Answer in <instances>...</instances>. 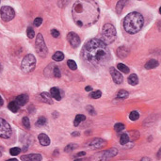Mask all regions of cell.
I'll return each instance as SVG.
<instances>
[{
  "label": "cell",
  "instance_id": "cell-1",
  "mask_svg": "<svg viewBox=\"0 0 161 161\" xmlns=\"http://www.w3.org/2000/svg\"><path fill=\"white\" fill-rule=\"evenodd\" d=\"M83 58L93 66H103L110 59V52L107 44L99 39L87 41L82 49Z\"/></svg>",
  "mask_w": 161,
  "mask_h": 161
},
{
  "label": "cell",
  "instance_id": "cell-2",
  "mask_svg": "<svg viewBox=\"0 0 161 161\" xmlns=\"http://www.w3.org/2000/svg\"><path fill=\"white\" fill-rule=\"evenodd\" d=\"M144 19L139 12H131L124 19V29L129 34H136L142 29Z\"/></svg>",
  "mask_w": 161,
  "mask_h": 161
},
{
  "label": "cell",
  "instance_id": "cell-3",
  "mask_svg": "<svg viewBox=\"0 0 161 161\" xmlns=\"http://www.w3.org/2000/svg\"><path fill=\"white\" fill-rule=\"evenodd\" d=\"M117 32L115 27L111 24H106L103 26L102 30V39L106 44H110L116 40Z\"/></svg>",
  "mask_w": 161,
  "mask_h": 161
},
{
  "label": "cell",
  "instance_id": "cell-4",
  "mask_svg": "<svg viewBox=\"0 0 161 161\" xmlns=\"http://www.w3.org/2000/svg\"><path fill=\"white\" fill-rule=\"evenodd\" d=\"M35 66H36V58L32 54H29L23 58L21 69L24 73H30L35 69Z\"/></svg>",
  "mask_w": 161,
  "mask_h": 161
},
{
  "label": "cell",
  "instance_id": "cell-5",
  "mask_svg": "<svg viewBox=\"0 0 161 161\" xmlns=\"http://www.w3.org/2000/svg\"><path fill=\"white\" fill-rule=\"evenodd\" d=\"M118 154V150L116 148H110L106 151L95 154L92 157V161H107L111 157H114Z\"/></svg>",
  "mask_w": 161,
  "mask_h": 161
},
{
  "label": "cell",
  "instance_id": "cell-6",
  "mask_svg": "<svg viewBox=\"0 0 161 161\" xmlns=\"http://www.w3.org/2000/svg\"><path fill=\"white\" fill-rule=\"evenodd\" d=\"M35 48H36L37 53L39 54L40 57L45 58L47 56L48 49H47L46 44H45V43H44L43 35H41V33L37 35L36 41H35Z\"/></svg>",
  "mask_w": 161,
  "mask_h": 161
},
{
  "label": "cell",
  "instance_id": "cell-7",
  "mask_svg": "<svg viewBox=\"0 0 161 161\" xmlns=\"http://www.w3.org/2000/svg\"><path fill=\"white\" fill-rule=\"evenodd\" d=\"M12 127L4 119L0 118V138L9 139L12 136Z\"/></svg>",
  "mask_w": 161,
  "mask_h": 161
},
{
  "label": "cell",
  "instance_id": "cell-8",
  "mask_svg": "<svg viewBox=\"0 0 161 161\" xmlns=\"http://www.w3.org/2000/svg\"><path fill=\"white\" fill-rule=\"evenodd\" d=\"M0 15H1V18L5 22H9V21L12 20L15 16V12L12 7L9 6H4L2 7L1 10H0Z\"/></svg>",
  "mask_w": 161,
  "mask_h": 161
},
{
  "label": "cell",
  "instance_id": "cell-9",
  "mask_svg": "<svg viewBox=\"0 0 161 161\" xmlns=\"http://www.w3.org/2000/svg\"><path fill=\"white\" fill-rule=\"evenodd\" d=\"M109 73H110V75H111V77H112L113 79V81L116 83V84H122V81H124V76L122 75V73L118 71L117 69H115V68H110L109 69Z\"/></svg>",
  "mask_w": 161,
  "mask_h": 161
},
{
  "label": "cell",
  "instance_id": "cell-10",
  "mask_svg": "<svg viewBox=\"0 0 161 161\" xmlns=\"http://www.w3.org/2000/svg\"><path fill=\"white\" fill-rule=\"evenodd\" d=\"M67 38H68V41L70 44L72 45L73 47H77L78 45L80 44V38L79 36L75 32H70L67 35Z\"/></svg>",
  "mask_w": 161,
  "mask_h": 161
},
{
  "label": "cell",
  "instance_id": "cell-11",
  "mask_svg": "<svg viewBox=\"0 0 161 161\" xmlns=\"http://www.w3.org/2000/svg\"><path fill=\"white\" fill-rule=\"evenodd\" d=\"M105 145H106V141L102 139H93L87 144V146L92 149H100Z\"/></svg>",
  "mask_w": 161,
  "mask_h": 161
},
{
  "label": "cell",
  "instance_id": "cell-12",
  "mask_svg": "<svg viewBox=\"0 0 161 161\" xmlns=\"http://www.w3.org/2000/svg\"><path fill=\"white\" fill-rule=\"evenodd\" d=\"M41 156L40 154H30V155H24L21 156L23 161H41Z\"/></svg>",
  "mask_w": 161,
  "mask_h": 161
},
{
  "label": "cell",
  "instance_id": "cell-13",
  "mask_svg": "<svg viewBox=\"0 0 161 161\" xmlns=\"http://www.w3.org/2000/svg\"><path fill=\"white\" fill-rule=\"evenodd\" d=\"M15 102L19 107H23L29 102V96H27L26 94H21V95L16 97Z\"/></svg>",
  "mask_w": 161,
  "mask_h": 161
},
{
  "label": "cell",
  "instance_id": "cell-14",
  "mask_svg": "<svg viewBox=\"0 0 161 161\" xmlns=\"http://www.w3.org/2000/svg\"><path fill=\"white\" fill-rule=\"evenodd\" d=\"M38 139H39L40 143L43 146H48L50 144V139H49L46 134H43V133H41V134L38 136Z\"/></svg>",
  "mask_w": 161,
  "mask_h": 161
},
{
  "label": "cell",
  "instance_id": "cell-15",
  "mask_svg": "<svg viewBox=\"0 0 161 161\" xmlns=\"http://www.w3.org/2000/svg\"><path fill=\"white\" fill-rule=\"evenodd\" d=\"M128 54H129V51H128V49L126 47L122 46V47H119L117 49V55H118V57H120L121 58H126L128 56Z\"/></svg>",
  "mask_w": 161,
  "mask_h": 161
},
{
  "label": "cell",
  "instance_id": "cell-16",
  "mask_svg": "<svg viewBox=\"0 0 161 161\" xmlns=\"http://www.w3.org/2000/svg\"><path fill=\"white\" fill-rule=\"evenodd\" d=\"M50 93H51V96L53 98H55L57 101H60L61 100L60 92H59V90L58 88H52L50 90Z\"/></svg>",
  "mask_w": 161,
  "mask_h": 161
},
{
  "label": "cell",
  "instance_id": "cell-17",
  "mask_svg": "<svg viewBox=\"0 0 161 161\" xmlns=\"http://www.w3.org/2000/svg\"><path fill=\"white\" fill-rule=\"evenodd\" d=\"M41 101L44 103H46V104H50L52 105L53 104V101H52V98L50 96V94L47 93V92H43V93H41Z\"/></svg>",
  "mask_w": 161,
  "mask_h": 161
},
{
  "label": "cell",
  "instance_id": "cell-18",
  "mask_svg": "<svg viewBox=\"0 0 161 161\" xmlns=\"http://www.w3.org/2000/svg\"><path fill=\"white\" fill-rule=\"evenodd\" d=\"M158 61L156 60V59H150V60H148L146 62L145 64V68L147 70H150V69H154L158 66Z\"/></svg>",
  "mask_w": 161,
  "mask_h": 161
},
{
  "label": "cell",
  "instance_id": "cell-19",
  "mask_svg": "<svg viewBox=\"0 0 161 161\" xmlns=\"http://www.w3.org/2000/svg\"><path fill=\"white\" fill-rule=\"evenodd\" d=\"M128 83L130 84L132 86H136L137 84L139 83V78H138V75H135V73H132V75H129L128 77Z\"/></svg>",
  "mask_w": 161,
  "mask_h": 161
},
{
  "label": "cell",
  "instance_id": "cell-20",
  "mask_svg": "<svg viewBox=\"0 0 161 161\" xmlns=\"http://www.w3.org/2000/svg\"><path fill=\"white\" fill-rule=\"evenodd\" d=\"M85 120H86L85 115H83V114L76 115L75 118V121H73V125H75V126H78L80 122H82L83 121H85Z\"/></svg>",
  "mask_w": 161,
  "mask_h": 161
},
{
  "label": "cell",
  "instance_id": "cell-21",
  "mask_svg": "<svg viewBox=\"0 0 161 161\" xmlns=\"http://www.w3.org/2000/svg\"><path fill=\"white\" fill-rule=\"evenodd\" d=\"M128 96H129V93L126 92V90H119L118 93L116 94V98H117V99H122V100L126 99Z\"/></svg>",
  "mask_w": 161,
  "mask_h": 161
},
{
  "label": "cell",
  "instance_id": "cell-22",
  "mask_svg": "<svg viewBox=\"0 0 161 161\" xmlns=\"http://www.w3.org/2000/svg\"><path fill=\"white\" fill-rule=\"evenodd\" d=\"M52 58H53L55 61H58V62L62 61V60H63V58H64V54L62 53V52H60V51H58V52H56V53L53 55Z\"/></svg>",
  "mask_w": 161,
  "mask_h": 161
},
{
  "label": "cell",
  "instance_id": "cell-23",
  "mask_svg": "<svg viewBox=\"0 0 161 161\" xmlns=\"http://www.w3.org/2000/svg\"><path fill=\"white\" fill-rule=\"evenodd\" d=\"M8 107H9V109H10V111H12L13 113H16L17 111H18V109H19V106L16 104L15 101H12V102H10V103L9 104Z\"/></svg>",
  "mask_w": 161,
  "mask_h": 161
},
{
  "label": "cell",
  "instance_id": "cell-24",
  "mask_svg": "<svg viewBox=\"0 0 161 161\" xmlns=\"http://www.w3.org/2000/svg\"><path fill=\"white\" fill-rule=\"evenodd\" d=\"M126 3V1H124V0H121V1H119L116 5V12L118 14H121L122 12V8H124V4Z\"/></svg>",
  "mask_w": 161,
  "mask_h": 161
},
{
  "label": "cell",
  "instance_id": "cell-25",
  "mask_svg": "<svg viewBox=\"0 0 161 161\" xmlns=\"http://www.w3.org/2000/svg\"><path fill=\"white\" fill-rule=\"evenodd\" d=\"M117 68H118L119 71H121L122 73H129V68L127 67L126 65H124L122 63H119L117 65Z\"/></svg>",
  "mask_w": 161,
  "mask_h": 161
},
{
  "label": "cell",
  "instance_id": "cell-26",
  "mask_svg": "<svg viewBox=\"0 0 161 161\" xmlns=\"http://www.w3.org/2000/svg\"><path fill=\"white\" fill-rule=\"evenodd\" d=\"M129 141V137L127 134H122L120 137V143L122 145H125Z\"/></svg>",
  "mask_w": 161,
  "mask_h": 161
},
{
  "label": "cell",
  "instance_id": "cell-27",
  "mask_svg": "<svg viewBox=\"0 0 161 161\" xmlns=\"http://www.w3.org/2000/svg\"><path fill=\"white\" fill-rule=\"evenodd\" d=\"M46 122H47V120L44 117H40L36 122V126H43V125L46 124Z\"/></svg>",
  "mask_w": 161,
  "mask_h": 161
},
{
  "label": "cell",
  "instance_id": "cell-28",
  "mask_svg": "<svg viewBox=\"0 0 161 161\" xmlns=\"http://www.w3.org/2000/svg\"><path fill=\"white\" fill-rule=\"evenodd\" d=\"M139 118V113L138 111H132V112L129 114V119L131 121H137Z\"/></svg>",
  "mask_w": 161,
  "mask_h": 161
},
{
  "label": "cell",
  "instance_id": "cell-29",
  "mask_svg": "<svg viewBox=\"0 0 161 161\" xmlns=\"http://www.w3.org/2000/svg\"><path fill=\"white\" fill-rule=\"evenodd\" d=\"M101 96H102V92H101L100 90H95V92H90V97L92 98V99H98V98H100Z\"/></svg>",
  "mask_w": 161,
  "mask_h": 161
},
{
  "label": "cell",
  "instance_id": "cell-30",
  "mask_svg": "<svg viewBox=\"0 0 161 161\" xmlns=\"http://www.w3.org/2000/svg\"><path fill=\"white\" fill-rule=\"evenodd\" d=\"M76 147H77V145L75 144V143H70V144H68L67 146L65 147V149H64V151L66 153H70V152H72L73 150H75Z\"/></svg>",
  "mask_w": 161,
  "mask_h": 161
},
{
  "label": "cell",
  "instance_id": "cell-31",
  "mask_svg": "<svg viewBox=\"0 0 161 161\" xmlns=\"http://www.w3.org/2000/svg\"><path fill=\"white\" fill-rule=\"evenodd\" d=\"M124 128H125L124 124H121V122H118V124H116L114 125V129H115V131H116V132H121V131L124 130Z\"/></svg>",
  "mask_w": 161,
  "mask_h": 161
},
{
  "label": "cell",
  "instance_id": "cell-32",
  "mask_svg": "<svg viewBox=\"0 0 161 161\" xmlns=\"http://www.w3.org/2000/svg\"><path fill=\"white\" fill-rule=\"evenodd\" d=\"M20 152H21V149L18 148V147H14V148H12V149L10 150V154L12 156H13L19 155Z\"/></svg>",
  "mask_w": 161,
  "mask_h": 161
},
{
  "label": "cell",
  "instance_id": "cell-33",
  "mask_svg": "<svg viewBox=\"0 0 161 161\" xmlns=\"http://www.w3.org/2000/svg\"><path fill=\"white\" fill-rule=\"evenodd\" d=\"M67 64H68V67L71 69V70H76V68H77V65H76V63L73 60H72V59H69L68 62H67Z\"/></svg>",
  "mask_w": 161,
  "mask_h": 161
},
{
  "label": "cell",
  "instance_id": "cell-34",
  "mask_svg": "<svg viewBox=\"0 0 161 161\" xmlns=\"http://www.w3.org/2000/svg\"><path fill=\"white\" fill-rule=\"evenodd\" d=\"M22 122H23V125L26 129H29L30 128V122H29V119L27 117H24L23 120H22Z\"/></svg>",
  "mask_w": 161,
  "mask_h": 161
},
{
  "label": "cell",
  "instance_id": "cell-35",
  "mask_svg": "<svg viewBox=\"0 0 161 161\" xmlns=\"http://www.w3.org/2000/svg\"><path fill=\"white\" fill-rule=\"evenodd\" d=\"M26 34H27V37L29 38V39H33L34 36H35V32L32 27H27V30H26Z\"/></svg>",
  "mask_w": 161,
  "mask_h": 161
},
{
  "label": "cell",
  "instance_id": "cell-36",
  "mask_svg": "<svg viewBox=\"0 0 161 161\" xmlns=\"http://www.w3.org/2000/svg\"><path fill=\"white\" fill-rule=\"evenodd\" d=\"M53 75L55 77H60V71H59V69L58 66H54L53 67Z\"/></svg>",
  "mask_w": 161,
  "mask_h": 161
},
{
  "label": "cell",
  "instance_id": "cell-37",
  "mask_svg": "<svg viewBox=\"0 0 161 161\" xmlns=\"http://www.w3.org/2000/svg\"><path fill=\"white\" fill-rule=\"evenodd\" d=\"M43 24V19L41 18V17H38V18H36L34 20V26H40L41 24Z\"/></svg>",
  "mask_w": 161,
  "mask_h": 161
},
{
  "label": "cell",
  "instance_id": "cell-38",
  "mask_svg": "<svg viewBox=\"0 0 161 161\" xmlns=\"http://www.w3.org/2000/svg\"><path fill=\"white\" fill-rule=\"evenodd\" d=\"M51 35L54 38H58L59 37V32H58L57 29H52L51 30Z\"/></svg>",
  "mask_w": 161,
  "mask_h": 161
},
{
  "label": "cell",
  "instance_id": "cell-39",
  "mask_svg": "<svg viewBox=\"0 0 161 161\" xmlns=\"http://www.w3.org/2000/svg\"><path fill=\"white\" fill-rule=\"evenodd\" d=\"M87 111L90 113V114H92V115H95V110L93 109V107L92 106H88L87 107Z\"/></svg>",
  "mask_w": 161,
  "mask_h": 161
},
{
  "label": "cell",
  "instance_id": "cell-40",
  "mask_svg": "<svg viewBox=\"0 0 161 161\" xmlns=\"http://www.w3.org/2000/svg\"><path fill=\"white\" fill-rule=\"evenodd\" d=\"M86 155L85 152H80V153H77L76 154V157H79V156H84Z\"/></svg>",
  "mask_w": 161,
  "mask_h": 161
},
{
  "label": "cell",
  "instance_id": "cell-41",
  "mask_svg": "<svg viewBox=\"0 0 161 161\" xmlns=\"http://www.w3.org/2000/svg\"><path fill=\"white\" fill-rule=\"evenodd\" d=\"M156 156H157V158H158V159H161V148L159 149V151L157 152V155H156Z\"/></svg>",
  "mask_w": 161,
  "mask_h": 161
},
{
  "label": "cell",
  "instance_id": "cell-42",
  "mask_svg": "<svg viewBox=\"0 0 161 161\" xmlns=\"http://www.w3.org/2000/svg\"><path fill=\"white\" fill-rule=\"evenodd\" d=\"M85 90H87V92H90V90H92V87L88 86V87H86V88H85Z\"/></svg>",
  "mask_w": 161,
  "mask_h": 161
},
{
  "label": "cell",
  "instance_id": "cell-43",
  "mask_svg": "<svg viewBox=\"0 0 161 161\" xmlns=\"http://www.w3.org/2000/svg\"><path fill=\"white\" fill-rule=\"evenodd\" d=\"M141 161H151V159L149 158V157H143L141 159Z\"/></svg>",
  "mask_w": 161,
  "mask_h": 161
},
{
  "label": "cell",
  "instance_id": "cell-44",
  "mask_svg": "<svg viewBox=\"0 0 161 161\" xmlns=\"http://www.w3.org/2000/svg\"><path fill=\"white\" fill-rule=\"evenodd\" d=\"M76 24H77L79 26H83V23L81 22V21H77V22H76Z\"/></svg>",
  "mask_w": 161,
  "mask_h": 161
},
{
  "label": "cell",
  "instance_id": "cell-45",
  "mask_svg": "<svg viewBox=\"0 0 161 161\" xmlns=\"http://www.w3.org/2000/svg\"><path fill=\"white\" fill-rule=\"evenodd\" d=\"M3 103H4V101H3V99H2V97H1V96H0V107H1V106H2V105H3Z\"/></svg>",
  "mask_w": 161,
  "mask_h": 161
},
{
  "label": "cell",
  "instance_id": "cell-46",
  "mask_svg": "<svg viewBox=\"0 0 161 161\" xmlns=\"http://www.w3.org/2000/svg\"><path fill=\"white\" fill-rule=\"evenodd\" d=\"M72 135L73 136V137H75V135H76V136H78V135H79V133H78V132H73Z\"/></svg>",
  "mask_w": 161,
  "mask_h": 161
},
{
  "label": "cell",
  "instance_id": "cell-47",
  "mask_svg": "<svg viewBox=\"0 0 161 161\" xmlns=\"http://www.w3.org/2000/svg\"><path fill=\"white\" fill-rule=\"evenodd\" d=\"M7 161H18L16 158H12V159H9V160H7Z\"/></svg>",
  "mask_w": 161,
  "mask_h": 161
},
{
  "label": "cell",
  "instance_id": "cell-48",
  "mask_svg": "<svg viewBox=\"0 0 161 161\" xmlns=\"http://www.w3.org/2000/svg\"><path fill=\"white\" fill-rule=\"evenodd\" d=\"M73 161H82V158H78V159H75Z\"/></svg>",
  "mask_w": 161,
  "mask_h": 161
},
{
  "label": "cell",
  "instance_id": "cell-49",
  "mask_svg": "<svg viewBox=\"0 0 161 161\" xmlns=\"http://www.w3.org/2000/svg\"><path fill=\"white\" fill-rule=\"evenodd\" d=\"M1 71H2V67H1V64H0V73H1Z\"/></svg>",
  "mask_w": 161,
  "mask_h": 161
},
{
  "label": "cell",
  "instance_id": "cell-50",
  "mask_svg": "<svg viewBox=\"0 0 161 161\" xmlns=\"http://www.w3.org/2000/svg\"><path fill=\"white\" fill-rule=\"evenodd\" d=\"M159 13H160V14H161V7H160V8H159Z\"/></svg>",
  "mask_w": 161,
  "mask_h": 161
},
{
  "label": "cell",
  "instance_id": "cell-51",
  "mask_svg": "<svg viewBox=\"0 0 161 161\" xmlns=\"http://www.w3.org/2000/svg\"><path fill=\"white\" fill-rule=\"evenodd\" d=\"M0 156H1V153H0Z\"/></svg>",
  "mask_w": 161,
  "mask_h": 161
}]
</instances>
